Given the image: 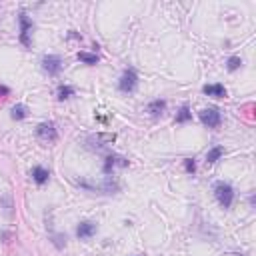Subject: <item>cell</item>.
<instances>
[{
	"label": "cell",
	"mask_w": 256,
	"mask_h": 256,
	"mask_svg": "<svg viewBox=\"0 0 256 256\" xmlns=\"http://www.w3.org/2000/svg\"><path fill=\"white\" fill-rule=\"evenodd\" d=\"M214 196L222 208H230L234 202V188L228 182H216L214 184Z\"/></svg>",
	"instance_id": "1"
},
{
	"label": "cell",
	"mask_w": 256,
	"mask_h": 256,
	"mask_svg": "<svg viewBox=\"0 0 256 256\" xmlns=\"http://www.w3.org/2000/svg\"><path fill=\"white\" fill-rule=\"evenodd\" d=\"M78 184L82 188L90 190V192H102V194H112V192L118 190V182L116 180H110V178H106L104 182H96V184H92L88 180H78Z\"/></svg>",
	"instance_id": "2"
},
{
	"label": "cell",
	"mask_w": 256,
	"mask_h": 256,
	"mask_svg": "<svg viewBox=\"0 0 256 256\" xmlns=\"http://www.w3.org/2000/svg\"><path fill=\"white\" fill-rule=\"evenodd\" d=\"M118 88H120V92H126V94L134 92L138 88V72L134 68H126L118 80Z\"/></svg>",
	"instance_id": "3"
},
{
	"label": "cell",
	"mask_w": 256,
	"mask_h": 256,
	"mask_svg": "<svg viewBox=\"0 0 256 256\" xmlns=\"http://www.w3.org/2000/svg\"><path fill=\"white\" fill-rule=\"evenodd\" d=\"M18 24H20V42H22V46H30L32 44V28H34V24H32V20L28 18V14L22 10L20 14H18Z\"/></svg>",
	"instance_id": "4"
},
{
	"label": "cell",
	"mask_w": 256,
	"mask_h": 256,
	"mask_svg": "<svg viewBox=\"0 0 256 256\" xmlns=\"http://www.w3.org/2000/svg\"><path fill=\"white\" fill-rule=\"evenodd\" d=\"M62 68H64V62H62V58H60L58 54H46V56L42 58V70H44L46 74L58 76V74L62 72Z\"/></svg>",
	"instance_id": "5"
},
{
	"label": "cell",
	"mask_w": 256,
	"mask_h": 256,
	"mask_svg": "<svg viewBox=\"0 0 256 256\" xmlns=\"http://www.w3.org/2000/svg\"><path fill=\"white\" fill-rule=\"evenodd\" d=\"M36 136L44 142H56L58 140V130H56V124L52 120L48 122H40L36 126Z\"/></svg>",
	"instance_id": "6"
},
{
	"label": "cell",
	"mask_w": 256,
	"mask_h": 256,
	"mask_svg": "<svg viewBox=\"0 0 256 256\" xmlns=\"http://www.w3.org/2000/svg\"><path fill=\"white\" fill-rule=\"evenodd\" d=\"M200 122H202L204 126H208V128H218L220 122H222V114H220V110L214 108V106L204 108V110H200Z\"/></svg>",
	"instance_id": "7"
},
{
	"label": "cell",
	"mask_w": 256,
	"mask_h": 256,
	"mask_svg": "<svg viewBox=\"0 0 256 256\" xmlns=\"http://www.w3.org/2000/svg\"><path fill=\"white\" fill-rule=\"evenodd\" d=\"M130 162L124 158V156H118V154H110V156H106V160H104V166H102V170H104V174H110L116 166H120V168H126Z\"/></svg>",
	"instance_id": "8"
},
{
	"label": "cell",
	"mask_w": 256,
	"mask_h": 256,
	"mask_svg": "<svg viewBox=\"0 0 256 256\" xmlns=\"http://www.w3.org/2000/svg\"><path fill=\"white\" fill-rule=\"evenodd\" d=\"M96 234V224L92 222V220H82L78 226H76V236L80 238V240H88V238H92Z\"/></svg>",
	"instance_id": "9"
},
{
	"label": "cell",
	"mask_w": 256,
	"mask_h": 256,
	"mask_svg": "<svg viewBox=\"0 0 256 256\" xmlns=\"http://www.w3.org/2000/svg\"><path fill=\"white\" fill-rule=\"evenodd\" d=\"M202 92L206 96H212V98H224L226 96V88L222 84H206L202 88Z\"/></svg>",
	"instance_id": "10"
},
{
	"label": "cell",
	"mask_w": 256,
	"mask_h": 256,
	"mask_svg": "<svg viewBox=\"0 0 256 256\" xmlns=\"http://www.w3.org/2000/svg\"><path fill=\"white\" fill-rule=\"evenodd\" d=\"M48 178H50V172H48L44 166H34V168H32V180H34L36 184H46Z\"/></svg>",
	"instance_id": "11"
},
{
	"label": "cell",
	"mask_w": 256,
	"mask_h": 256,
	"mask_svg": "<svg viewBox=\"0 0 256 256\" xmlns=\"http://www.w3.org/2000/svg\"><path fill=\"white\" fill-rule=\"evenodd\" d=\"M164 110H166V100L156 98V100H152V102L148 104V112H150L152 116H160Z\"/></svg>",
	"instance_id": "12"
},
{
	"label": "cell",
	"mask_w": 256,
	"mask_h": 256,
	"mask_svg": "<svg viewBox=\"0 0 256 256\" xmlns=\"http://www.w3.org/2000/svg\"><path fill=\"white\" fill-rule=\"evenodd\" d=\"M222 156H224V146H214V148L208 150V154H206V162H208V164H214V162L220 160Z\"/></svg>",
	"instance_id": "13"
},
{
	"label": "cell",
	"mask_w": 256,
	"mask_h": 256,
	"mask_svg": "<svg viewBox=\"0 0 256 256\" xmlns=\"http://www.w3.org/2000/svg\"><path fill=\"white\" fill-rule=\"evenodd\" d=\"M10 116H12V120H24L28 116V108L24 104H16V106H12Z\"/></svg>",
	"instance_id": "14"
},
{
	"label": "cell",
	"mask_w": 256,
	"mask_h": 256,
	"mask_svg": "<svg viewBox=\"0 0 256 256\" xmlns=\"http://www.w3.org/2000/svg\"><path fill=\"white\" fill-rule=\"evenodd\" d=\"M56 94H58V100H68L70 96H74V86H70V84H60L58 90H56Z\"/></svg>",
	"instance_id": "15"
},
{
	"label": "cell",
	"mask_w": 256,
	"mask_h": 256,
	"mask_svg": "<svg viewBox=\"0 0 256 256\" xmlns=\"http://www.w3.org/2000/svg\"><path fill=\"white\" fill-rule=\"evenodd\" d=\"M188 120H192V112H190V108H188L186 104H182L180 110H178V114H176V122H178V124H184V122H188Z\"/></svg>",
	"instance_id": "16"
},
{
	"label": "cell",
	"mask_w": 256,
	"mask_h": 256,
	"mask_svg": "<svg viewBox=\"0 0 256 256\" xmlns=\"http://www.w3.org/2000/svg\"><path fill=\"white\" fill-rule=\"evenodd\" d=\"M78 60H82V62L88 64V66L98 64V56H96V54H90V52H78Z\"/></svg>",
	"instance_id": "17"
},
{
	"label": "cell",
	"mask_w": 256,
	"mask_h": 256,
	"mask_svg": "<svg viewBox=\"0 0 256 256\" xmlns=\"http://www.w3.org/2000/svg\"><path fill=\"white\" fill-rule=\"evenodd\" d=\"M226 66H228V70H230V72L238 70V68L242 66V60H240V56H230V58L226 60Z\"/></svg>",
	"instance_id": "18"
},
{
	"label": "cell",
	"mask_w": 256,
	"mask_h": 256,
	"mask_svg": "<svg viewBox=\"0 0 256 256\" xmlns=\"http://www.w3.org/2000/svg\"><path fill=\"white\" fill-rule=\"evenodd\" d=\"M184 170L190 172V174L196 170V162H194V158H186V160H184Z\"/></svg>",
	"instance_id": "19"
},
{
	"label": "cell",
	"mask_w": 256,
	"mask_h": 256,
	"mask_svg": "<svg viewBox=\"0 0 256 256\" xmlns=\"http://www.w3.org/2000/svg\"><path fill=\"white\" fill-rule=\"evenodd\" d=\"M8 92H10V88H8V86H0V98H4Z\"/></svg>",
	"instance_id": "20"
},
{
	"label": "cell",
	"mask_w": 256,
	"mask_h": 256,
	"mask_svg": "<svg viewBox=\"0 0 256 256\" xmlns=\"http://www.w3.org/2000/svg\"><path fill=\"white\" fill-rule=\"evenodd\" d=\"M138 256H142V254H138Z\"/></svg>",
	"instance_id": "21"
}]
</instances>
